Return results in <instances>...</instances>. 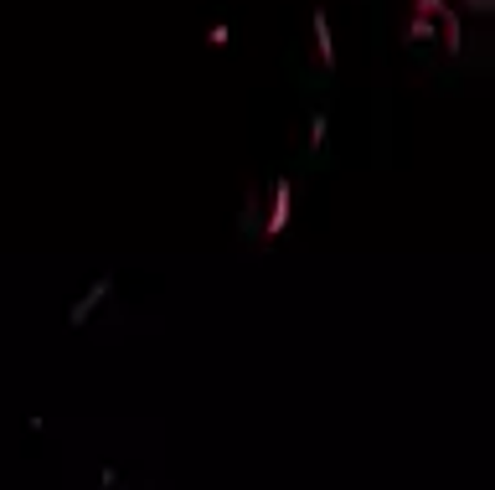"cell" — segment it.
<instances>
[{
	"mask_svg": "<svg viewBox=\"0 0 495 490\" xmlns=\"http://www.w3.org/2000/svg\"><path fill=\"white\" fill-rule=\"evenodd\" d=\"M109 289H114V284H109V279H98V284H93V295H88V300H78V310H73V325H78V320H88V315H93V305H98Z\"/></svg>",
	"mask_w": 495,
	"mask_h": 490,
	"instance_id": "3",
	"label": "cell"
},
{
	"mask_svg": "<svg viewBox=\"0 0 495 490\" xmlns=\"http://www.w3.org/2000/svg\"><path fill=\"white\" fill-rule=\"evenodd\" d=\"M325 140V114H315V124H310V145H321Z\"/></svg>",
	"mask_w": 495,
	"mask_h": 490,
	"instance_id": "4",
	"label": "cell"
},
{
	"mask_svg": "<svg viewBox=\"0 0 495 490\" xmlns=\"http://www.w3.org/2000/svg\"><path fill=\"white\" fill-rule=\"evenodd\" d=\"M315 47H321L325 67H336V42H330V21H325V11H315Z\"/></svg>",
	"mask_w": 495,
	"mask_h": 490,
	"instance_id": "2",
	"label": "cell"
},
{
	"mask_svg": "<svg viewBox=\"0 0 495 490\" xmlns=\"http://www.w3.org/2000/svg\"><path fill=\"white\" fill-rule=\"evenodd\" d=\"M284 222H290V181L274 186V217H268V227H263V233H284Z\"/></svg>",
	"mask_w": 495,
	"mask_h": 490,
	"instance_id": "1",
	"label": "cell"
}]
</instances>
